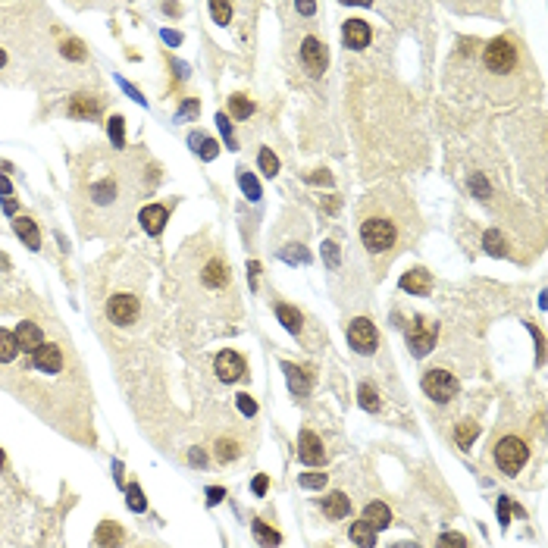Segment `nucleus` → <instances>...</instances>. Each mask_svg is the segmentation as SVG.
Here are the masks:
<instances>
[{"mask_svg": "<svg viewBox=\"0 0 548 548\" xmlns=\"http://www.w3.org/2000/svg\"><path fill=\"white\" fill-rule=\"evenodd\" d=\"M138 197V182L129 166L113 157H100L91 166H78L73 207L85 222H123Z\"/></svg>", "mask_w": 548, "mask_h": 548, "instance_id": "obj_1", "label": "nucleus"}, {"mask_svg": "<svg viewBox=\"0 0 548 548\" xmlns=\"http://www.w3.org/2000/svg\"><path fill=\"white\" fill-rule=\"evenodd\" d=\"M395 226L388 222L386 217H367L361 226V238H363V248L373 251V254H383L395 244Z\"/></svg>", "mask_w": 548, "mask_h": 548, "instance_id": "obj_2", "label": "nucleus"}, {"mask_svg": "<svg viewBox=\"0 0 548 548\" xmlns=\"http://www.w3.org/2000/svg\"><path fill=\"white\" fill-rule=\"evenodd\" d=\"M527 457H529L527 442L514 439V435H507V439H502L495 445V464L502 467V473H507V476H517L523 470V464H527Z\"/></svg>", "mask_w": 548, "mask_h": 548, "instance_id": "obj_3", "label": "nucleus"}, {"mask_svg": "<svg viewBox=\"0 0 548 548\" xmlns=\"http://www.w3.org/2000/svg\"><path fill=\"white\" fill-rule=\"evenodd\" d=\"M423 388H426V395L439 404L457 398V379L451 376L448 370H430L423 376Z\"/></svg>", "mask_w": 548, "mask_h": 548, "instance_id": "obj_4", "label": "nucleus"}, {"mask_svg": "<svg viewBox=\"0 0 548 548\" xmlns=\"http://www.w3.org/2000/svg\"><path fill=\"white\" fill-rule=\"evenodd\" d=\"M435 323L433 320H426V316H417L414 323H410V329H408V345H410V351H414L417 357H423V354H430L433 351V345H435Z\"/></svg>", "mask_w": 548, "mask_h": 548, "instance_id": "obj_5", "label": "nucleus"}, {"mask_svg": "<svg viewBox=\"0 0 548 548\" xmlns=\"http://www.w3.org/2000/svg\"><path fill=\"white\" fill-rule=\"evenodd\" d=\"M348 341H351V348L357 354H373L379 345L376 326L370 320H363V316H357V320H351V326H348Z\"/></svg>", "mask_w": 548, "mask_h": 548, "instance_id": "obj_6", "label": "nucleus"}, {"mask_svg": "<svg viewBox=\"0 0 548 548\" xmlns=\"http://www.w3.org/2000/svg\"><path fill=\"white\" fill-rule=\"evenodd\" d=\"M514 63H517V51H514L511 41L495 38V41L486 47V66L492 69V73H511Z\"/></svg>", "mask_w": 548, "mask_h": 548, "instance_id": "obj_7", "label": "nucleus"}, {"mask_svg": "<svg viewBox=\"0 0 548 548\" xmlns=\"http://www.w3.org/2000/svg\"><path fill=\"white\" fill-rule=\"evenodd\" d=\"M107 316L116 323V326H125V323H135L138 320V298L135 295H113L107 301Z\"/></svg>", "mask_w": 548, "mask_h": 548, "instance_id": "obj_8", "label": "nucleus"}, {"mask_svg": "<svg viewBox=\"0 0 548 548\" xmlns=\"http://www.w3.org/2000/svg\"><path fill=\"white\" fill-rule=\"evenodd\" d=\"M301 63L307 66V73L311 76H323L326 73V47H323L316 38H304V44H301Z\"/></svg>", "mask_w": 548, "mask_h": 548, "instance_id": "obj_9", "label": "nucleus"}, {"mask_svg": "<svg viewBox=\"0 0 548 548\" xmlns=\"http://www.w3.org/2000/svg\"><path fill=\"white\" fill-rule=\"evenodd\" d=\"M298 457L304 460V464H311V467H320L323 460H326V448H323V442H320V435L316 433H301L298 435Z\"/></svg>", "mask_w": 548, "mask_h": 548, "instance_id": "obj_10", "label": "nucleus"}, {"mask_svg": "<svg viewBox=\"0 0 548 548\" xmlns=\"http://www.w3.org/2000/svg\"><path fill=\"white\" fill-rule=\"evenodd\" d=\"M217 376L222 379V383H235V379H242V376H244V361H242V354H235V351H219V354H217Z\"/></svg>", "mask_w": 548, "mask_h": 548, "instance_id": "obj_11", "label": "nucleus"}, {"mask_svg": "<svg viewBox=\"0 0 548 548\" xmlns=\"http://www.w3.org/2000/svg\"><path fill=\"white\" fill-rule=\"evenodd\" d=\"M370 26L363 19H348L345 29H341V38H345V47H351V51H363V47L370 44Z\"/></svg>", "mask_w": 548, "mask_h": 548, "instance_id": "obj_12", "label": "nucleus"}, {"mask_svg": "<svg viewBox=\"0 0 548 548\" xmlns=\"http://www.w3.org/2000/svg\"><path fill=\"white\" fill-rule=\"evenodd\" d=\"M100 110H104V100L94 98V94H76L69 100V116H76V119H98Z\"/></svg>", "mask_w": 548, "mask_h": 548, "instance_id": "obj_13", "label": "nucleus"}, {"mask_svg": "<svg viewBox=\"0 0 548 548\" xmlns=\"http://www.w3.org/2000/svg\"><path fill=\"white\" fill-rule=\"evenodd\" d=\"M31 363H35L41 373H60L63 370V351L57 345H41L35 354H31Z\"/></svg>", "mask_w": 548, "mask_h": 548, "instance_id": "obj_14", "label": "nucleus"}, {"mask_svg": "<svg viewBox=\"0 0 548 548\" xmlns=\"http://www.w3.org/2000/svg\"><path fill=\"white\" fill-rule=\"evenodd\" d=\"M13 336H16V345H19V351H26V354H35L38 348L44 345V336H41V329H38L35 323H19Z\"/></svg>", "mask_w": 548, "mask_h": 548, "instance_id": "obj_15", "label": "nucleus"}, {"mask_svg": "<svg viewBox=\"0 0 548 548\" xmlns=\"http://www.w3.org/2000/svg\"><path fill=\"white\" fill-rule=\"evenodd\" d=\"M166 219H170V210L160 207V204H148V207H141V226H145V232H150V235H160Z\"/></svg>", "mask_w": 548, "mask_h": 548, "instance_id": "obj_16", "label": "nucleus"}, {"mask_svg": "<svg viewBox=\"0 0 548 548\" xmlns=\"http://www.w3.org/2000/svg\"><path fill=\"white\" fill-rule=\"evenodd\" d=\"M401 289L410 291V295H426L433 289V276L426 269H410V273L401 276Z\"/></svg>", "mask_w": 548, "mask_h": 548, "instance_id": "obj_17", "label": "nucleus"}, {"mask_svg": "<svg viewBox=\"0 0 548 548\" xmlns=\"http://www.w3.org/2000/svg\"><path fill=\"white\" fill-rule=\"evenodd\" d=\"M323 511H326V517L332 520H341L351 514V498L345 495V492H329L326 498H323Z\"/></svg>", "mask_w": 548, "mask_h": 548, "instance_id": "obj_18", "label": "nucleus"}, {"mask_svg": "<svg viewBox=\"0 0 548 548\" xmlns=\"http://www.w3.org/2000/svg\"><path fill=\"white\" fill-rule=\"evenodd\" d=\"M13 229H16V235H19V238L29 244L31 251H38V248H41V235H38L35 219H29V217H16V219H13Z\"/></svg>", "mask_w": 548, "mask_h": 548, "instance_id": "obj_19", "label": "nucleus"}, {"mask_svg": "<svg viewBox=\"0 0 548 548\" xmlns=\"http://www.w3.org/2000/svg\"><path fill=\"white\" fill-rule=\"evenodd\" d=\"M123 539H125L123 527H119V523H113V520H104V523L98 527V545H100V548H119V545H123Z\"/></svg>", "mask_w": 548, "mask_h": 548, "instance_id": "obj_20", "label": "nucleus"}, {"mask_svg": "<svg viewBox=\"0 0 548 548\" xmlns=\"http://www.w3.org/2000/svg\"><path fill=\"white\" fill-rule=\"evenodd\" d=\"M201 279H204V285H210V289L229 285V264H222V260H210V264L204 267Z\"/></svg>", "mask_w": 548, "mask_h": 548, "instance_id": "obj_21", "label": "nucleus"}, {"mask_svg": "<svg viewBox=\"0 0 548 548\" xmlns=\"http://www.w3.org/2000/svg\"><path fill=\"white\" fill-rule=\"evenodd\" d=\"M363 520H367L373 529H383V527H388V523H392V511H388L383 502H370L367 511H363Z\"/></svg>", "mask_w": 548, "mask_h": 548, "instance_id": "obj_22", "label": "nucleus"}, {"mask_svg": "<svg viewBox=\"0 0 548 548\" xmlns=\"http://www.w3.org/2000/svg\"><path fill=\"white\" fill-rule=\"evenodd\" d=\"M351 539H354L357 548H376V529H373L367 520L351 523Z\"/></svg>", "mask_w": 548, "mask_h": 548, "instance_id": "obj_23", "label": "nucleus"}, {"mask_svg": "<svg viewBox=\"0 0 548 548\" xmlns=\"http://www.w3.org/2000/svg\"><path fill=\"white\" fill-rule=\"evenodd\" d=\"M254 536H257V542H260V548H276L282 542V536L276 533L269 523H264V520H254Z\"/></svg>", "mask_w": 548, "mask_h": 548, "instance_id": "obj_24", "label": "nucleus"}, {"mask_svg": "<svg viewBox=\"0 0 548 548\" xmlns=\"http://www.w3.org/2000/svg\"><path fill=\"white\" fill-rule=\"evenodd\" d=\"M276 314H279L282 326L289 329V332H301V326H304V316H301V311H295V307H289V304H276Z\"/></svg>", "mask_w": 548, "mask_h": 548, "instance_id": "obj_25", "label": "nucleus"}, {"mask_svg": "<svg viewBox=\"0 0 548 548\" xmlns=\"http://www.w3.org/2000/svg\"><path fill=\"white\" fill-rule=\"evenodd\" d=\"M16 354H19L16 336H13V332H6V329H0V363H10Z\"/></svg>", "mask_w": 548, "mask_h": 548, "instance_id": "obj_26", "label": "nucleus"}, {"mask_svg": "<svg viewBox=\"0 0 548 548\" xmlns=\"http://www.w3.org/2000/svg\"><path fill=\"white\" fill-rule=\"evenodd\" d=\"M229 110H232L235 119H248L254 113V104L244 98V94H232V98H229Z\"/></svg>", "mask_w": 548, "mask_h": 548, "instance_id": "obj_27", "label": "nucleus"}, {"mask_svg": "<svg viewBox=\"0 0 548 548\" xmlns=\"http://www.w3.org/2000/svg\"><path fill=\"white\" fill-rule=\"evenodd\" d=\"M285 373H289V386H291V392L295 395H307V376H301L304 370H298V367H291V363H285Z\"/></svg>", "mask_w": 548, "mask_h": 548, "instance_id": "obj_28", "label": "nucleus"}, {"mask_svg": "<svg viewBox=\"0 0 548 548\" xmlns=\"http://www.w3.org/2000/svg\"><path fill=\"white\" fill-rule=\"evenodd\" d=\"M257 163H260V172H264V176H276V172H279V160H276V154L269 148L260 150Z\"/></svg>", "mask_w": 548, "mask_h": 548, "instance_id": "obj_29", "label": "nucleus"}, {"mask_svg": "<svg viewBox=\"0 0 548 548\" xmlns=\"http://www.w3.org/2000/svg\"><path fill=\"white\" fill-rule=\"evenodd\" d=\"M238 451H242V448H238L235 439H219V442H217V457L222 460V464H226V460H235Z\"/></svg>", "mask_w": 548, "mask_h": 548, "instance_id": "obj_30", "label": "nucleus"}, {"mask_svg": "<svg viewBox=\"0 0 548 548\" xmlns=\"http://www.w3.org/2000/svg\"><path fill=\"white\" fill-rule=\"evenodd\" d=\"M476 433H480V426H476L473 420H464V423L457 426V445H460V448H467V445L476 439Z\"/></svg>", "mask_w": 548, "mask_h": 548, "instance_id": "obj_31", "label": "nucleus"}, {"mask_svg": "<svg viewBox=\"0 0 548 548\" xmlns=\"http://www.w3.org/2000/svg\"><path fill=\"white\" fill-rule=\"evenodd\" d=\"M123 116H113L110 119V141H113V148L116 150H123L125 148V132H123Z\"/></svg>", "mask_w": 548, "mask_h": 548, "instance_id": "obj_32", "label": "nucleus"}, {"mask_svg": "<svg viewBox=\"0 0 548 548\" xmlns=\"http://www.w3.org/2000/svg\"><path fill=\"white\" fill-rule=\"evenodd\" d=\"M357 395H361V408H363V410H376V408H379V395H376V388H373V386L363 383Z\"/></svg>", "mask_w": 548, "mask_h": 548, "instance_id": "obj_33", "label": "nucleus"}, {"mask_svg": "<svg viewBox=\"0 0 548 548\" xmlns=\"http://www.w3.org/2000/svg\"><path fill=\"white\" fill-rule=\"evenodd\" d=\"M192 145L197 154H204L207 160H213L217 157V141H210V138H201V135H192Z\"/></svg>", "mask_w": 548, "mask_h": 548, "instance_id": "obj_34", "label": "nucleus"}, {"mask_svg": "<svg viewBox=\"0 0 548 548\" xmlns=\"http://www.w3.org/2000/svg\"><path fill=\"white\" fill-rule=\"evenodd\" d=\"M210 16H213V22H219V26H226L229 19H232V6L229 4H210Z\"/></svg>", "mask_w": 548, "mask_h": 548, "instance_id": "obj_35", "label": "nucleus"}, {"mask_svg": "<svg viewBox=\"0 0 548 548\" xmlns=\"http://www.w3.org/2000/svg\"><path fill=\"white\" fill-rule=\"evenodd\" d=\"M301 489H323L326 486V473H301Z\"/></svg>", "mask_w": 548, "mask_h": 548, "instance_id": "obj_36", "label": "nucleus"}, {"mask_svg": "<svg viewBox=\"0 0 548 548\" xmlns=\"http://www.w3.org/2000/svg\"><path fill=\"white\" fill-rule=\"evenodd\" d=\"M486 248H489V254H495V257H502L505 254V238L495 232V229H489L486 232Z\"/></svg>", "mask_w": 548, "mask_h": 548, "instance_id": "obj_37", "label": "nucleus"}, {"mask_svg": "<svg viewBox=\"0 0 548 548\" xmlns=\"http://www.w3.org/2000/svg\"><path fill=\"white\" fill-rule=\"evenodd\" d=\"M439 548H467V539L460 533H442L439 536Z\"/></svg>", "mask_w": 548, "mask_h": 548, "instance_id": "obj_38", "label": "nucleus"}, {"mask_svg": "<svg viewBox=\"0 0 548 548\" xmlns=\"http://www.w3.org/2000/svg\"><path fill=\"white\" fill-rule=\"evenodd\" d=\"M129 507L132 511H145V495H141V489L135 482L129 486Z\"/></svg>", "mask_w": 548, "mask_h": 548, "instance_id": "obj_39", "label": "nucleus"}, {"mask_svg": "<svg viewBox=\"0 0 548 548\" xmlns=\"http://www.w3.org/2000/svg\"><path fill=\"white\" fill-rule=\"evenodd\" d=\"M238 179H242V188H244V195H248V197H260V185H257V182H254L251 176H248V172L242 170V176H238Z\"/></svg>", "mask_w": 548, "mask_h": 548, "instance_id": "obj_40", "label": "nucleus"}, {"mask_svg": "<svg viewBox=\"0 0 548 548\" xmlns=\"http://www.w3.org/2000/svg\"><path fill=\"white\" fill-rule=\"evenodd\" d=\"M238 408H242L244 417H254V414H257V401H254L251 395H238Z\"/></svg>", "mask_w": 548, "mask_h": 548, "instance_id": "obj_41", "label": "nucleus"}, {"mask_svg": "<svg viewBox=\"0 0 548 548\" xmlns=\"http://www.w3.org/2000/svg\"><path fill=\"white\" fill-rule=\"evenodd\" d=\"M63 53H66V57H76V60L85 57V51H82V44H78V41H66V44H63Z\"/></svg>", "mask_w": 548, "mask_h": 548, "instance_id": "obj_42", "label": "nucleus"}, {"mask_svg": "<svg viewBox=\"0 0 548 548\" xmlns=\"http://www.w3.org/2000/svg\"><path fill=\"white\" fill-rule=\"evenodd\" d=\"M222 498H226V492H222V489H207V502L210 505H219Z\"/></svg>", "mask_w": 548, "mask_h": 548, "instance_id": "obj_43", "label": "nucleus"}, {"mask_svg": "<svg viewBox=\"0 0 548 548\" xmlns=\"http://www.w3.org/2000/svg\"><path fill=\"white\" fill-rule=\"evenodd\" d=\"M267 486H269L267 476H257V480H254V492H257V495H267Z\"/></svg>", "mask_w": 548, "mask_h": 548, "instance_id": "obj_44", "label": "nucleus"}, {"mask_svg": "<svg viewBox=\"0 0 548 548\" xmlns=\"http://www.w3.org/2000/svg\"><path fill=\"white\" fill-rule=\"evenodd\" d=\"M316 10V4H298V13H304V16H311Z\"/></svg>", "mask_w": 548, "mask_h": 548, "instance_id": "obj_45", "label": "nucleus"}, {"mask_svg": "<svg viewBox=\"0 0 548 548\" xmlns=\"http://www.w3.org/2000/svg\"><path fill=\"white\" fill-rule=\"evenodd\" d=\"M192 464H201V467H204V451H192Z\"/></svg>", "mask_w": 548, "mask_h": 548, "instance_id": "obj_46", "label": "nucleus"}, {"mask_svg": "<svg viewBox=\"0 0 548 548\" xmlns=\"http://www.w3.org/2000/svg\"><path fill=\"white\" fill-rule=\"evenodd\" d=\"M0 195H10V182H6L4 176H0Z\"/></svg>", "mask_w": 548, "mask_h": 548, "instance_id": "obj_47", "label": "nucleus"}, {"mask_svg": "<svg viewBox=\"0 0 548 548\" xmlns=\"http://www.w3.org/2000/svg\"><path fill=\"white\" fill-rule=\"evenodd\" d=\"M392 548H420V545L417 542H395Z\"/></svg>", "mask_w": 548, "mask_h": 548, "instance_id": "obj_48", "label": "nucleus"}, {"mask_svg": "<svg viewBox=\"0 0 548 548\" xmlns=\"http://www.w3.org/2000/svg\"><path fill=\"white\" fill-rule=\"evenodd\" d=\"M4 63H6V53H4V51H0V66H4Z\"/></svg>", "mask_w": 548, "mask_h": 548, "instance_id": "obj_49", "label": "nucleus"}, {"mask_svg": "<svg viewBox=\"0 0 548 548\" xmlns=\"http://www.w3.org/2000/svg\"><path fill=\"white\" fill-rule=\"evenodd\" d=\"M0 467H4V451H0Z\"/></svg>", "mask_w": 548, "mask_h": 548, "instance_id": "obj_50", "label": "nucleus"}]
</instances>
